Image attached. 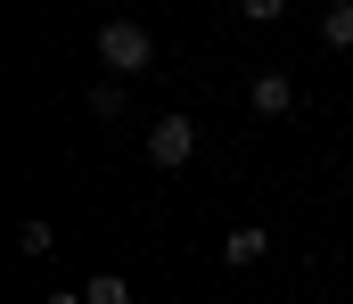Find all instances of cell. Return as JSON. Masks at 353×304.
I'll return each mask as SVG.
<instances>
[{
    "instance_id": "cell-1",
    "label": "cell",
    "mask_w": 353,
    "mask_h": 304,
    "mask_svg": "<svg viewBox=\"0 0 353 304\" xmlns=\"http://www.w3.org/2000/svg\"><path fill=\"white\" fill-rule=\"evenodd\" d=\"M99 66H115V83H123V74H148V66H157L148 25H140V17H107V25H99Z\"/></svg>"
},
{
    "instance_id": "cell-2",
    "label": "cell",
    "mask_w": 353,
    "mask_h": 304,
    "mask_svg": "<svg viewBox=\"0 0 353 304\" xmlns=\"http://www.w3.org/2000/svg\"><path fill=\"white\" fill-rule=\"evenodd\" d=\"M189 156H197V123H189V115H157V132H148V165L173 173V165H189Z\"/></svg>"
},
{
    "instance_id": "cell-3",
    "label": "cell",
    "mask_w": 353,
    "mask_h": 304,
    "mask_svg": "<svg viewBox=\"0 0 353 304\" xmlns=\"http://www.w3.org/2000/svg\"><path fill=\"white\" fill-rule=\"evenodd\" d=\"M263 247H271V230H263V222H239V230L222 239V263H239V272H247V263H263Z\"/></svg>"
},
{
    "instance_id": "cell-4",
    "label": "cell",
    "mask_w": 353,
    "mask_h": 304,
    "mask_svg": "<svg viewBox=\"0 0 353 304\" xmlns=\"http://www.w3.org/2000/svg\"><path fill=\"white\" fill-rule=\"evenodd\" d=\"M296 107V83L288 74H255V115H288Z\"/></svg>"
},
{
    "instance_id": "cell-5",
    "label": "cell",
    "mask_w": 353,
    "mask_h": 304,
    "mask_svg": "<svg viewBox=\"0 0 353 304\" xmlns=\"http://www.w3.org/2000/svg\"><path fill=\"white\" fill-rule=\"evenodd\" d=\"M321 41H329V50H353V0H337V8L321 17Z\"/></svg>"
},
{
    "instance_id": "cell-6",
    "label": "cell",
    "mask_w": 353,
    "mask_h": 304,
    "mask_svg": "<svg viewBox=\"0 0 353 304\" xmlns=\"http://www.w3.org/2000/svg\"><path fill=\"white\" fill-rule=\"evenodd\" d=\"M83 304H132V280H123V272H99L83 288Z\"/></svg>"
},
{
    "instance_id": "cell-7",
    "label": "cell",
    "mask_w": 353,
    "mask_h": 304,
    "mask_svg": "<svg viewBox=\"0 0 353 304\" xmlns=\"http://www.w3.org/2000/svg\"><path fill=\"white\" fill-rule=\"evenodd\" d=\"M90 115H123V83H99L90 91Z\"/></svg>"
},
{
    "instance_id": "cell-8",
    "label": "cell",
    "mask_w": 353,
    "mask_h": 304,
    "mask_svg": "<svg viewBox=\"0 0 353 304\" xmlns=\"http://www.w3.org/2000/svg\"><path fill=\"white\" fill-rule=\"evenodd\" d=\"M50 304H83V296H50Z\"/></svg>"
}]
</instances>
